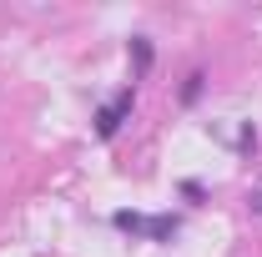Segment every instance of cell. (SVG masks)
Wrapping results in <instances>:
<instances>
[{"mask_svg":"<svg viewBox=\"0 0 262 257\" xmlns=\"http://www.w3.org/2000/svg\"><path fill=\"white\" fill-rule=\"evenodd\" d=\"M116 227L121 232H146V217L141 212H116Z\"/></svg>","mask_w":262,"mask_h":257,"instance_id":"3957f363","label":"cell"},{"mask_svg":"<svg viewBox=\"0 0 262 257\" xmlns=\"http://www.w3.org/2000/svg\"><path fill=\"white\" fill-rule=\"evenodd\" d=\"M126 111H131V91H121L116 101H106V106L96 111V131H101V136H116L121 121H126Z\"/></svg>","mask_w":262,"mask_h":257,"instance_id":"6da1fadb","label":"cell"},{"mask_svg":"<svg viewBox=\"0 0 262 257\" xmlns=\"http://www.w3.org/2000/svg\"><path fill=\"white\" fill-rule=\"evenodd\" d=\"M202 81H207V76L192 71V76H187V86H182V101H196V96H202Z\"/></svg>","mask_w":262,"mask_h":257,"instance_id":"5b68a950","label":"cell"},{"mask_svg":"<svg viewBox=\"0 0 262 257\" xmlns=\"http://www.w3.org/2000/svg\"><path fill=\"white\" fill-rule=\"evenodd\" d=\"M131 51H136V66H141V71L151 66V40H146V35H136V40H131Z\"/></svg>","mask_w":262,"mask_h":257,"instance_id":"277c9868","label":"cell"},{"mask_svg":"<svg viewBox=\"0 0 262 257\" xmlns=\"http://www.w3.org/2000/svg\"><path fill=\"white\" fill-rule=\"evenodd\" d=\"M171 232H177V217H151L146 222V237L151 242H171Z\"/></svg>","mask_w":262,"mask_h":257,"instance_id":"7a4b0ae2","label":"cell"}]
</instances>
